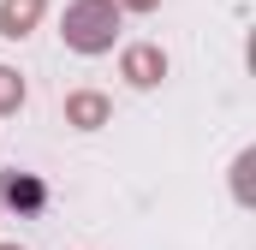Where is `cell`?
<instances>
[{
    "label": "cell",
    "instance_id": "obj_1",
    "mask_svg": "<svg viewBox=\"0 0 256 250\" xmlns=\"http://www.w3.org/2000/svg\"><path fill=\"white\" fill-rule=\"evenodd\" d=\"M6 196H12V202H42V190L24 185V179H6Z\"/></svg>",
    "mask_w": 256,
    "mask_h": 250
}]
</instances>
